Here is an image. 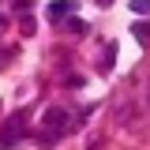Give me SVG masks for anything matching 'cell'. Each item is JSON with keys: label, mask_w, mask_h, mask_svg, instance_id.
Instances as JSON below:
<instances>
[{"label": "cell", "mask_w": 150, "mask_h": 150, "mask_svg": "<svg viewBox=\"0 0 150 150\" xmlns=\"http://www.w3.org/2000/svg\"><path fill=\"white\" fill-rule=\"evenodd\" d=\"M11 56H15V49H0V64H8Z\"/></svg>", "instance_id": "obj_8"}, {"label": "cell", "mask_w": 150, "mask_h": 150, "mask_svg": "<svg viewBox=\"0 0 150 150\" xmlns=\"http://www.w3.org/2000/svg\"><path fill=\"white\" fill-rule=\"evenodd\" d=\"M4 26H8V15H4V11H0V30H4Z\"/></svg>", "instance_id": "obj_10"}, {"label": "cell", "mask_w": 150, "mask_h": 150, "mask_svg": "<svg viewBox=\"0 0 150 150\" xmlns=\"http://www.w3.org/2000/svg\"><path fill=\"white\" fill-rule=\"evenodd\" d=\"M112 64H116V45H112V41H109V45H105V53H101V68L109 71Z\"/></svg>", "instance_id": "obj_6"}, {"label": "cell", "mask_w": 150, "mask_h": 150, "mask_svg": "<svg viewBox=\"0 0 150 150\" xmlns=\"http://www.w3.org/2000/svg\"><path fill=\"white\" fill-rule=\"evenodd\" d=\"M75 11H79V4H75V0H53V4H49V15H56V19L75 15Z\"/></svg>", "instance_id": "obj_3"}, {"label": "cell", "mask_w": 150, "mask_h": 150, "mask_svg": "<svg viewBox=\"0 0 150 150\" xmlns=\"http://www.w3.org/2000/svg\"><path fill=\"white\" fill-rule=\"evenodd\" d=\"M98 4H112V0H98Z\"/></svg>", "instance_id": "obj_12"}, {"label": "cell", "mask_w": 150, "mask_h": 150, "mask_svg": "<svg viewBox=\"0 0 150 150\" xmlns=\"http://www.w3.org/2000/svg\"><path fill=\"white\" fill-rule=\"evenodd\" d=\"M68 124H71V112L64 109V105H53V109L45 112V128L49 131H60V128H68ZM60 135H64V131H60Z\"/></svg>", "instance_id": "obj_2"}, {"label": "cell", "mask_w": 150, "mask_h": 150, "mask_svg": "<svg viewBox=\"0 0 150 150\" xmlns=\"http://www.w3.org/2000/svg\"><path fill=\"white\" fill-rule=\"evenodd\" d=\"M86 150H101V139L94 135V139H86Z\"/></svg>", "instance_id": "obj_9"}, {"label": "cell", "mask_w": 150, "mask_h": 150, "mask_svg": "<svg viewBox=\"0 0 150 150\" xmlns=\"http://www.w3.org/2000/svg\"><path fill=\"white\" fill-rule=\"evenodd\" d=\"M131 34H135V41H143V45H146V41H150V23H143V19H139V23H131Z\"/></svg>", "instance_id": "obj_4"}, {"label": "cell", "mask_w": 150, "mask_h": 150, "mask_svg": "<svg viewBox=\"0 0 150 150\" xmlns=\"http://www.w3.org/2000/svg\"><path fill=\"white\" fill-rule=\"evenodd\" d=\"M26 116H30V112H26V109H19L15 116H11V120L4 124V131H0V150L15 146V139H19V135H23V124H26Z\"/></svg>", "instance_id": "obj_1"}, {"label": "cell", "mask_w": 150, "mask_h": 150, "mask_svg": "<svg viewBox=\"0 0 150 150\" xmlns=\"http://www.w3.org/2000/svg\"><path fill=\"white\" fill-rule=\"evenodd\" d=\"M11 4H15V8H23V4H30V0H11Z\"/></svg>", "instance_id": "obj_11"}, {"label": "cell", "mask_w": 150, "mask_h": 150, "mask_svg": "<svg viewBox=\"0 0 150 150\" xmlns=\"http://www.w3.org/2000/svg\"><path fill=\"white\" fill-rule=\"evenodd\" d=\"M56 143H60V131H49V128H45L41 135H38V146H45V150L56 146Z\"/></svg>", "instance_id": "obj_5"}, {"label": "cell", "mask_w": 150, "mask_h": 150, "mask_svg": "<svg viewBox=\"0 0 150 150\" xmlns=\"http://www.w3.org/2000/svg\"><path fill=\"white\" fill-rule=\"evenodd\" d=\"M131 11H135V15H146V11H150V0H131Z\"/></svg>", "instance_id": "obj_7"}]
</instances>
